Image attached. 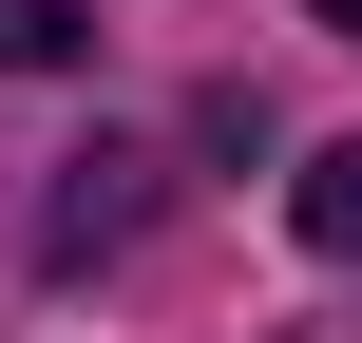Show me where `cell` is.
<instances>
[{"label": "cell", "mask_w": 362, "mask_h": 343, "mask_svg": "<svg viewBox=\"0 0 362 343\" xmlns=\"http://www.w3.org/2000/svg\"><path fill=\"white\" fill-rule=\"evenodd\" d=\"M305 248H362V153H305Z\"/></svg>", "instance_id": "cell-3"}, {"label": "cell", "mask_w": 362, "mask_h": 343, "mask_svg": "<svg viewBox=\"0 0 362 343\" xmlns=\"http://www.w3.org/2000/svg\"><path fill=\"white\" fill-rule=\"evenodd\" d=\"M325 38H362V0H325Z\"/></svg>", "instance_id": "cell-4"}, {"label": "cell", "mask_w": 362, "mask_h": 343, "mask_svg": "<svg viewBox=\"0 0 362 343\" xmlns=\"http://www.w3.org/2000/svg\"><path fill=\"white\" fill-rule=\"evenodd\" d=\"M115 229H134V153H76V191H57V267L115 248Z\"/></svg>", "instance_id": "cell-1"}, {"label": "cell", "mask_w": 362, "mask_h": 343, "mask_svg": "<svg viewBox=\"0 0 362 343\" xmlns=\"http://www.w3.org/2000/svg\"><path fill=\"white\" fill-rule=\"evenodd\" d=\"M76 38H95V19H76V0H0V76H57V57H76Z\"/></svg>", "instance_id": "cell-2"}]
</instances>
